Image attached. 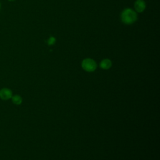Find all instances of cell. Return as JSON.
I'll return each instance as SVG.
<instances>
[{
    "label": "cell",
    "mask_w": 160,
    "mask_h": 160,
    "mask_svg": "<svg viewBox=\"0 0 160 160\" xmlns=\"http://www.w3.org/2000/svg\"><path fill=\"white\" fill-rule=\"evenodd\" d=\"M137 14L135 11L130 8H126L123 11L121 15V21L125 25H131L137 20Z\"/></svg>",
    "instance_id": "cell-1"
},
{
    "label": "cell",
    "mask_w": 160,
    "mask_h": 160,
    "mask_svg": "<svg viewBox=\"0 0 160 160\" xmlns=\"http://www.w3.org/2000/svg\"><path fill=\"white\" fill-rule=\"evenodd\" d=\"M97 67L96 62L90 58L85 59L82 62V68L88 72L94 71Z\"/></svg>",
    "instance_id": "cell-2"
},
{
    "label": "cell",
    "mask_w": 160,
    "mask_h": 160,
    "mask_svg": "<svg viewBox=\"0 0 160 160\" xmlns=\"http://www.w3.org/2000/svg\"><path fill=\"white\" fill-rule=\"evenodd\" d=\"M12 91L8 88H3L0 90V98L8 100L12 98Z\"/></svg>",
    "instance_id": "cell-3"
},
{
    "label": "cell",
    "mask_w": 160,
    "mask_h": 160,
    "mask_svg": "<svg viewBox=\"0 0 160 160\" xmlns=\"http://www.w3.org/2000/svg\"><path fill=\"white\" fill-rule=\"evenodd\" d=\"M146 8V3L144 0H136L134 3V9L136 12L141 13Z\"/></svg>",
    "instance_id": "cell-4"
},
{
    "label": "cell",
    "mask_w": 160,
    "mask_h": 160,
    "mask_svg": "<svg viewBox=\"0 0 160 160\" xmlns=\"http://www.w3.org/2000/svg\"><path fill=\"white\" fill-rule=\"evenodd\" d=\"M112 63L108 59H104L100 63V67L103 70H108L111 67Z\"/></svg>",
    "instance_id": "cell-5"
},
{
    "label": "cell",
    "mask_w": 160,
    "mask_h": 160,
    "mask_svg": "<svg viewBox=\"0 0 160 160\" xmlns=\"http://www.w3.org/2000/svg\"><path fill=\"white\" fill-rule=\"evenodd\" d=\"M12 98L13 103L15 104H17V105L20 104L22 103V101H23L22 98L19 95H15V96H12Z\"/></svg>",
    "instance_id": "cell-6"
},
{
    "label": "cell",
    "mask_w": 160,
    "mask_h": 160,
    "mask_svg": "<svg viewBox=\"0 0 160 160\" xmlns=\"http://www.w3.org/2000/svg\"><path fill=\"white\" fill-rule=\"evenodd\" d=\"M55 38L53 37H51L48 40V45H53L55 43Z\"/></svg>",
    "instance_id": "cell-7"
},
{
    "label": "cell",
    "mask_w": 160,
    "mask_h": 160,
    "mask_svg": "<svg viewBox=\"0 0 160 160\" xmlns=\"http://www.w3.org/2000/svg\"><path fill=\"white\" fill-rule=\"evenodd\" d=\"M10 1H15V0H10Z\"/></svg>",
    "instance_id": "cell-8"
},
{
    "label": "cell",
    "mask_w": 160,
    "mask_h": 160,
    "mask_svg": "<svg viewBox=\"0 0 160 160\" xmlns=\"http://www.w3.org/2000/svg\"><path fill=\"white\" fill-rule=\"evenodd\" d=\"M0 7H1V5H0Z\"/></svg>",
    "instance_id": "cell-9"
}]
</instances>
